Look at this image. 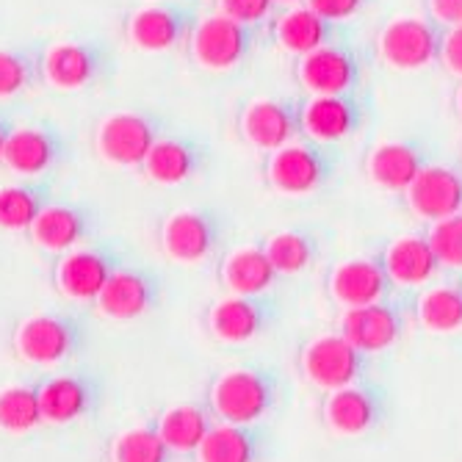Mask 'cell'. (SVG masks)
Returning a JSON list of instances; mask_svg holds the SVG:
<instances>
[{
    "label": "cell",
    "mask_w": 462,
    "mask_h": 462,
    "mask_svg": "<svg viewBox=\"0 0 462 462\" xmlns=\"http://www.w3.org/2000/svg\"><path fill=\"white\" fill-rule=\"evenodd\" d=\"M222 285L230 293H241V297H258V293H269L280 274L272 266L263 244H252V246H238L222 261L219 266Z\"/></svg>",
    "instance_id": "cell-31"
},
{
    "label": "cell",
    "mask_w": 462,
    "mask_h": 462,
    "mask_svg": "<svg viewBox=\"0 0 462 462\" xmlns=\"http://www.w3.org/2000/svg\"><path fill=\"white\" fill-rule=\"evenodd\" d=\"M219 14L252 25V28H263V23H272L277 14L274 0H217Z\"/></svg>",
    "instance_id": "cell-38"
},
{
    "label": "cell",
    "mask_w": 462,
    "mask_h": 462,
    "mask_svg": "<svg viewBox=\"0 0 462 462\" xmlns=\"http://www.w3.org/2000/svg\"><path fill=\"white\" fill-rule=\"evenodd\" d=\"M45 424L39 383H14L0 388V430L23 435Z\"/></svg>",
    "instance_id": "cell-35"
},
{
    "label": "cell",
    "mask_w": 462,
    "mask_h": 462,
    "mask_svg": "<svg viewBox=\"0 0 462 462\" xmlns=\"http://www.w3.org/2000/svg\"><path fill=\"white\" fill-rule=\"evenodd\" d=\"M368 368L371 357L360 352L355 344H349L341 332L316 335L300 349L302 376L327 393L368 380Z\"/></svg>",
    "instance_id": "cell-7"
},
{
    "label": "cell",
    "mask_w": 462,
    "mask_h": 462,
    "mask_svg": "<svg viewBox=\"0 0 462 462\" xmlns=\"http://www.w3.org/2000/svg\"><path fill=\"white\" fill-rule=\"evenodd\" d=\"M412 319L430 332L446 335L462 329V288L459 280L424 288L412 300Z\"/></svg>",
    "instance_id": "cell-33"
},
{
    "label": "cell",
    "mask_w": 462,
    "mask_h": 462,
    "mask_svg": "<svg viewBox=\"0 0 462 462\" xmlns=\"http://www.w3.org/2000/svg\"><path fill=\"white\" fill-rule=\"evenodd\" d=\"M48 45L42 39L0 48V100L36 92L45 80Z\"/></svg>",
    "instance_id": "cell-29"
},
{
    "label": "cell",
    "mask_w": 462,
    "mask_h": 462,
    "mask_svg": "<svg viewBox=\"0 0 462 462\" xmlns=\"http://www.w3.org/2000/svg\"><path fill=\"white\" fill-rule=\"evenodd\" d=\"M227 227V217L217 208H183L166 217L161 227V246L178 263H202L222 249Z\"/></svg>",
    "instance_id": "cell-8"
},
{
    "label": "cell",
    "mask_w": 462,
    "mask_h": 462,
    "mask_svg": "<svg viewBox=\"0 0 462 462\" xmlns=\"http://www.w3.org/2000/svg\"><path fill=\"white\" fill-rule=\"evenodd\" d=\"M454 106H457V114H459V119H462V83H459V89H457V95H454Z\"/></svg>",
    "instance_id": "cell-43"
},
{
    "label": "cell",
    "mask_w": 462,
    "mask_h": 462,
    "mask_svg": "<svg viewBox=\"0 0 462 462\" xmlns=\"http://www.w3.org/2000/svg\"><path fill=\"white\" fill-rule=\"evenodd\" d=\"M238 131L261 152H274L302 139V100L297 97H261L252 100L238 119Z\"/></svg>",
    "instance_id": "cell-17"
},
{
    "label": "cell",
    "mask_w": 462,
    "mask_h": 462,
    "mask_svg": "<svg viewBox=\"0 0 462 462\" xmlns=\"http://www.w3.org/2000/svg\"><path fill=\"white\" fill-rule=\"evenodd\" d=\"M51 202H56L53 178H23L20 183L0 186V227L31 230Z\"/></svg>",
    "instance_id": "cell-32"
},
{
    "label": "cell",
    "mask_w": 462,
    "mask_h": 462,
    "mask_svg": "<svg viewBox=\"0 0 462 462\" xmlns=\"http://www.w3.org/2000/svg\"><path fill=\"white\" fill-rule=\"evenodd\" d=\"M430 163L432 161L424 144L410 142V139H388L368 150L365 172L371 183L380 186L383 191L404 194Z\"/></svg>",
    "instance_id": "cell-25"
},
{
    "label": "cell",
    "mask_w": 462,
    "mask_h": 462,
    "mask_svg": "<svg viewBox=\"0 0 462 462\" xmlns=\"http://www.w3.org/2000/svg\"><path fill=\"white\" fill-rule=\"evenodd\" d=\"M263 249L280 277H293V274H302L319 261L321 241L313 230L291 227V230H280L269 236L263 241Z\"/></svg>",
    "instance_id": "cell-34"
},
{
    "label": "cell",
    "mask_w": 462,
    "mask_h": 462,
    "mask_svg": "<svg viewBox=\"0 0 462 462\" xmlns=\"http://www.w3.org/2000/svg\"><path fill=\"white\" fill-rule=\"evenodd\" d=\"M116 69V53L97 36H80L48 48L45 80L56 89H89Z\"/></svg>",
    "instance_id": "cell-10"
},
{
    "label": "cell",
    "mask_w": 462,
    "mask_h": 462,
    "mask_svg": "<svg viewBox=\"0 0 462 462\" xmlns=\"http://www.w3.org/2000/svg\"><path fill=\"white\" fill-rule=\"evenodd\" d=\"M274 4H285V6H297V4H305V0H274Z\"/></svg>",
    "instance_id": "cell-44"
},
{
    "label": "cell",
    "mask_w": 462,
    "mask_h": 462,
    "mask_svg": "<svg viewBox=\"0 0 462 462\" xmlns=\"http://www.w3.org/2000/svg\"><path fill=\"white\" fill-rule=\"evenodd\" d=\"M258 42H261V28L236 23L217 12L211 17L199 20V25L194 28V33L189 39V48L199 67L225 72V69L241 67L252 53H255Z\"/></svg>",
    "instance_id": "cell-14"
},
{
    "label": "cell",
    "mask_w": 462,
    "mask_h": 462,
    "mask_svg": "<svg viewBox=\"0 0 462 462\" xmlns=\"http://www.w3.org/2000/svg\"><path fill=\"white\" fill-rule=\"evenodd\" d=\"M100 211L89 202H51L31 225V238L51 252H69L100 233Z\"/></svg>",
    "instance_id": "cell-21"
},
{
    "label": "cell",
    "mask_w": 462,
    "mask_h": 462,
    "mask_svg": "<svg viewBox=\"0 0 462 462\" xmlns=\"http://www.w3.org/2000/svg\"><path fill=\"white\" fill-rule=\"evenodd\" d=\"M459 288H462V280H459Z\"/></svg>",
    "instance_id": "cell-45"
},
{
    "label": "cell",
    "mask_w": 462,
    "mask_h": 462,
    "mask_svg": "<svg viewBox=\"0 0 462 462\" xmlns=\"http://www.w3.org/2000/svg\"><path fill=\"white\" fill-rule=\"evenodd\" d=\"M172 131L170 116L152 108H131L106 116L97 128V152L114 166H142L150 150Z\"/></svg>",
    "instance_id": "cell-3"
},
{
    "label": "cell",
    "mask_w": 462,
    "mask_h": 462,
    "mask_svg": "<svg viewBox=\"0 0 462 462\" xmlns=\"http://www.w3.org/2000/svg\"><path fill=\"white\" fill-rule=\"evenodd\" d=\"M211 163V147L194 134H166L142 163L144 175L161 186H180L199 178Z\"/></svg>",
    "instance_id": "cell-22"
},
{
    "label": "cell",
    "mask_w": 462,
    "mask_h": 462,
    "mask_svg": "<svg viewBox=\"0 0 462 462\" xmlns=\"http://www.w3.org/2000/svg\"><path fill=\"white\" fill-rule=\"evenodd\" d=\"M380 261H383V269L391 277V282L402 285V288L427 285L440 272L435 252H432L427 236H421V233L402 236V238L391 241L380 255Z\"/></svg>",
    "instance_id": "cell-28"
},
{
    "label": "cell",
    "mask_w": 462,
    "mask_h": 462,
    "mask_svg": "<svg viewBox=\"0 0 462 462\" xmlns=\"http://www.w3.org/2000/svg\"><path fill=\"white\" fill-rule=\"evenodd\" d=\"M75 152L72 136L56 122L20 125L6 144L4 163L20 178H51Z\"/></svg>",
    "instance_id": "cell-11"
},
{
    "label": "cell",
    "mask_w": 462,
    "mask_h": 462,
    "mask_svg": "<svg viewBox=\"0 0 462 462\" xmlns=\"http://www.w3.org/2000/svg\"><path fill=\"white\" fill-rule=\"evenodd\" d=\"M391 277L380 258H349L327 272V297L346 308H363L391 297Z\"/></svg>",
    "instance_id": "cell-24"
},
{
    "label": "cell",
    "mask_w": 462,
    "mask_h": 462,
    "mask_svg": "<svg viewBox=\"0 0 462 462\" xmlns=\"http://www.w3.org/2000/svg\"><path fill=\"white\" fill-rule=\"evenodd\" d=\"M443 28L432 17H393L376 33V56L391 69L415 72L440 59Z\"/></svg>",
    "instance_id": "cell-9"
},
{
    "label": "cell",
    "mask_w": 462,
    "mask_h": 462,
    "mask_svg": "<svg viewBox=\"0 0 462 462\" xmlns=\"http://www.w3.org/2000/svg\"><path fill=\"white\" fill-rule=\"evenodd\" d=\"M454 78L462 80V25L446 28L440 42V59H438Z\"/></svg>",
    "instance_id": "cell-40"
},
{
    "label": "cell",
    "mask_w": 462,
    "mask_h": 462,
    "mask_svg": "<svg viewBox=\"0 0 462 462\" xmlns=\"http://www.w3.org/2000/svg\"><path fill=\"white\" fill-rule=\"evenodd\" d=\"M166 282L163 277L142 263H125L95 300L97 310L116 321H134L161 308Z\"/></svg>",
    "instance_id": "cell-16"
},
{
    "label": "cell",
    "mask_w": 462,
    "mask_h": 462,
    "mask_svg": "<svg viewBox=\"0 0 462 462\" xmlns=\"http://www.w3.org/2000/svg\"><path fill=\"white\" fill-rule=\"evenodd\" d=\"M217 415L208 402H183L158 415V432L175 454H197L202 440L217 427Z\"/></svg>",
    "instance_id": "cell-30"
},
{
    "label": "cell",
    "mask_w": 462,
    "mask_h": 462,
    "mask_svg": "<svg viewBox=\"0 0 462 462\" xmlns=\"http://www.w3.org/2000/svg\"><path fill=\"white\" fill-rule=\"evenodd\" d=\"M269 31L277 45L293 56H308L338 39L335 23L324 20L305 4L291 6L288 12H277L274 20L269 23Z\"/></svg>",
    "instance_id": "cell-27"
},
{
    "label": "cell",
    "mask_w": 462,
    "mask_h": 462,
    "mask_svg": "<svg viewBox=\"0 0 462 462\" xmlns=\"http://www.w3.org/2000/svg\"><path fill=\"white\" fill-rule=\"evenodd\" d=\"M407 208L424 222H440L462 214V166L430 163L404 191Z\"/></svg>",
    "instance_id": "cell-23"
},
{
    "label": "cell",
    "mask_w": 462,
    "mask_h": 462,
    "mask_svg": "<svg viewBox=\"0 0 462 462\" xmlns=\"http://www.w3.org/2000/svg\"><path fill=\"white\" fill-rule=\"evenodd\" d=\"M368 114L360 92L346 95H310L302 100V136L319 144H335L355 136Z\"/></svg>",
    "instance_id": "cell-20"
},
{
    "label": "cell",
    "mask_w": 462,
    "mask_h": 462,
    "mask_svg": "<svg viewBox=\"0 0 462 462\" xmlns=\"http://www.w3.org/2000/svg\"><path fill=\"white\" fill-rule=\"evenodd\" d=\"M17 128H20V122H17V108H12V106H0V161H4L6 144H9V139L14 136Z\"/></svg>",
    "instance_id": "cell-42"
},
{
    "label": "cell",
    "mask_w": 462,
    "mask_h": 462,
    "mask_svg": "<svg viewBox=\"0 0 462 462\" xmlns=\"http://www.w3.org/2000/svg\"><path fill=\"white\" fill-rule=\"evenodd\" d=\"M412 319V305L404 300H380L363 308H346L338 319V329L349 344H355L360 352L380 355L396 346Z\"/></svg>",
    "instance_id": "cell-13"
},
{
    "label": "cell",
    "mask_w": 462,
    "mask_h": 462,
    "mask_svg": "<svg viewBox=\"0 0 462 462\" xmlns=\"http://www.w3.org/2000/svg\"><path fill=\"white\" fill-rule=\"evenodd\" d=\"M338 172V161L327 150V144L302 139L291 142L266 161V180L274 191L285 197H308L321 191Z\"/></svg>",
    "instance_id": "cell-5"
},
{
    "label": "cell",
    "mask_w": 462,
    "mask_h": 462,
    "mask_svg": "<svg viewBox=\"0 0 462 462\" xmlns=\"http://www.w3.org/2000/svg\"><path fill=\"white\" fill-rule=\"evenodd\" d=\"M391 415V396L374 380L329 391L321 404L324 427L341 438H363L383 430Z\"/></svg>",
    "instance_id": "cell-6"
},
{
    "label": "cell",
    "mask_w": 462,
    "mask_h": 462,
    "mask_svg": "<svg viewBox=\"0 0 462 462\" xmlns=\"http://www.w3.org/2000/svg\"><path fill=\"white\" fill-rule=\"evenodd\" d=\"M427 9L443 31L462 25V0H427Z\"/></svg>",
    "instance_id": "cell-41"
},
{
    "label": "cell",
    "mask_w": 462,
    "mask_h": 462,
    "mask_svg": "<svg viewBox=\"0 0 462 462\" xmlns=\"http://www.w3.org/2000/svg\"><path fill=\"white\" fill-rule=\"evenodd\" d=\"M199 9L194 0H161L131 14L128 36L136 48L161 53L189 45L194 28L199 25Z\"/></svg>",
    "instance_id": "cell-15"
},
{
    "label": "cell",
    "mask_w": 462,
    "mask_h": 462,
    "mask_svg": "<svg viewBox=\"0 0 462 462\" xmlns=\"http://www.w3.org/2000/svg\"><path fill=\"white\" fill-rule=\"evenodd\" d=\"M111 462H175V451L161 438L155 421L125 430L111 443Z\"/></svg>",
    "instance_id": "cell-36"
},
{
    "label": "cell",
    "mask_w": 462,
    "mask_h": 462,
    "mask_svg": "<svg viewBox=\"0 0 462 462\" xmlns=\"http://www.w3.org/2000/svg\"><path fill=\"white\" fill-rule=\"evenodd\" d=\"M89 341V321L75 310H45L23 319L14 329V352L33 365L67 363Z\"/></svg>",
    "instance_id": "cell-2"
},
{
    "label": "cell",
    "mask_w": 462,
    "mask_h": 462,
    "mask_svg": "<svg viewBox=\"0 0 462 462\" xmlns=\"http://www.w3.org/2000/svg\"><path fill=\"white\" fill-rule=\"evenodd\" d=\"M282 402V376L269 365H236L222 371L208 404L222 424H261Z\"/></svg>",
    "instance_id": "cell-1"
},
{
    "label": "cell",
    "mask_w": 462,
    "mask_h": 462,
    "mask_svg": "<svg viewBox=\"0 0 462 462\" xmlns=\"http://www.w3.org/2000/svg\"><path fill=\"white\" fill-rule=\"evenodd\" d=\"M280 300H274L272 293H258V297L230 293L214 302L208 313V327L225 344H249L272 332V327L280 321Z\"/></svg>",
    "instance_id": "cell-18"
},
{
    "label": "cell",
    "mask_w": 462,
    "mask_h": 462,
    "mask_svg": "<svg viewBox=\"0 0 462 462\" xmlns=\"http://www.w3.org/2000/svg\"><path fill=\"white\" fill-rule=\"evenodd\" d=\"M128 252L119 241H89L56 261V285L67 300L95 302L106 282L125 266Z\"/></svg>",
    "instance_id": "cell-4"
},
{
    "label": "cell",
    "mask_w": 462,
    "mask_h": 462,
    "mask_svg": "<svg viewBox=\"0 0 462 462\" xmlns=\"http://www.w3.org/2000/svg\"><path fill=\"white\" fill-rule=\"evenodd\" d=\"M363 72H365L363 56L341 39L329 42V45L308 56H300L297 61V78L310 95L357 92Z\"/></svg>",
    "instance_id": "cell-19"
},
{
    "label": "cell",
    "mask_w": 462,
    "mask_h": 462,
    "mask_svg": "<svg viewBox=\"0 0 462 462\" xmlns=\"http://www.w3.org/2000/svg\"><path fill=\"white\" fill-rule=\"evenodd\" d=\"M424 236L440 269H462V214L432 222Z\"/></svg>",
    "instance_id": "cell-37"
},
{
    "label": "cell",
    "mask_w": 462,
    "mask_h": 462,
    "mask_svg": "<svg viewBox=\"0 0 462 462\" xmlns=\"http://www.w3.org/2000/svg\"><path fill=\"white\" fill-rule=\"evenodd\" d=\"M371 0H305V6H310L316 14H321L329 23H346L352 17H357Z\"/></svg>",
    "instance_id": "cell-39"
},
{
    "label": "cell",
    "mask_w": 462,
    "mask_h": 462,
    "mask_svg": "<svg viewBox=\"0 0 462 462\" xmlns=\"http://www.w3.org/2000/svg\"><path fill=\"white\" fill-rule=\"evenodd\" d=\"M272 432L263 424H217L197 448L199 462H263Z\"/></svg>",
    "instance_id": "cell-26"
},
{
    "label": "cell",
    "mask_w": 462,
    "mask_h": 462,
    "mask_svg": "<svg viewBox=\"0 0 462 462\" xmlns=\"http://www.w3.org/2000/svg\"><path fill=\"white\" fill-rule=\"evenodd\" d=\"M45 424H75L100 410L106 380L92 368H69L39 380Z\"/></svg>",
    "instance_id": "cell-12"
}]
</instances>
